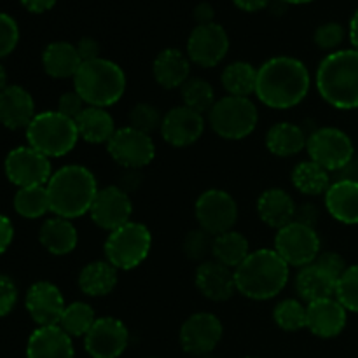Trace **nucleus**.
<instances>
[{"mask_svg": "<svg viewBox=\"0 0 358 358\" xmlns=\"http://www.w3.org/2000/svg\"><path fill=\"white\" fill-rule=\"evenodd\" d=\"M311 76L306 65L292 56H275L257 69L255 96L275 110L297 107L308 96Z\"/></svg>", "mask_w": 358, "mask_h": 358, "instance_id": "f257e3e1", "label": "nucleus"}, {"mask_svg": "<svg viewBox=\"0 0 358 358\" xmlns=\"http://www.w3.org/2000/svg\"><path fill=\"white\" fill-rule=\"evenodd\" d=\"M290 266L275 248H259L234 269L236 292L252 301H268L278 296L289 283Z\"/></svg>", "mask_w": 358, "mask_h": 358, "instance_id": "f03ea898", "label": "nucleus"}, {"mask_svg": "<svg viewBox=\"0 0 358 358\" xmlns=\"http://www.w3.org/2000/svg\"><path fill=\"white\" fill-rule=\"evenodd\" d=\"M51 212L63 219H79L90 213L98 194V182L93 171L83 164H66L56 170L48 182Z\"/></svg>", "mask_w": 358, "mask_h": 358, "instance_id": "7ed1b4c3", "label": "nucleus"}, {"mask_svg": "<svg viewBox=\"0 0 358 358\" xmlns=\"http://www.w3.org/2000/svg\"><path fill=\"white\" fill-rule=\"evenodd\" d=\"M320 96L339 110L358 108V51L338 49L320 62L315 76Z\"/></svg>", "mask_w": 358, "mask_h": 358, "instance_id": "20e7f679", "label": "nucleus"}, {"mask_svg": "<svg viewBox=\"0 0 358 358\" xmlns=\"http://www.w3.org/2000/svg\"><path fill=\"white\" fill-rule=\"evenodd\" d=\"M73 90L87 107H112L124 94L126 73L117 63L100 56L80 65L73 77Z\"/></svg>", "mask_w": 358, "mask_h": 358, "instance_id": "39448f33", "label": "nucleus"}, {"mask_svg": "<svg viewBox=\"0 0 358 358\" xmlns=\"http://www.w3.org/2000/svg\"><path fill=\"white\" fill-rule=\"evenodd\" d=\"M28 145L44 156L63 157L79 140L76 121L58 110H45L35 115L27 128Z\"/></svg>", "mask_w": 358, "mask_h": 358, "instance_id": "423d86ee", "label": "nucleus"}, {"mask_svg": "<svg viewBox=\"0 0 358 358\" xmlns=\"http://www.w3.org/2000/svg\"><path fill=\"white\" fill-rule=\"evenodd\" d=\"M152 248V233L142 222L129 220L124 226L110 231L105 240V261L110 262L117 271H131L138 268Z\"/></svg>", "mask_w": 358, "mask_h": 358, "instance_id": "0eeeda50", "label": "nucleus"}, {"mask_svg": "<svg viewBox=\"0 0 358 358\" xmlns=\"http://www.w3.org/2000/svg\"><path fill=\"white\" fill-rule=\"evenodd\" d=\"M208 122L213 131L224 140H243L254 133L259 122V110L250 98H219L208 112Z\"/></svg>", "mask_w": 358, "mask_h": 358, "instance_id": "6e6552de", "label": "nucleus"}, {"mask_svg": "<svg viewBox=\"0 0 358 358\" xmlns=\"http://www.w3.org/2000/svg\"><path fill=\"white\" fill-rule=\"evenodd\" d=\"M306 150L310 154V159L325 168L329 173L346 170L355 157L352 138L345 131L332 126L315 129L308 136Z\"/></svg>", "mask_w": 358, "mask_h": 358, "instance_id": "1a4fd4ad", "label": "nucleus"}, {"mask_svg": "<svg viewBox=\"0 0 358 358\" xmlns=\"http://www.w3.org/2000/svg\"><path fill=\"white\" fill-rule=\"evenodd\" d=\"M275 250L290 268L301 269L313 264L320 255V236L313 226L294 220L276 231Z\"/></svg>", "mask_w": 358, "mask_h": 358, "instance_id": "9d476101", "label": "nucleus"}, {"mask_svg": "<svg viewBox=\"0 0 358 358\" xmlns=\"http://www.w3.org/2000/svg\"><path fill=\"white\" fill-rule=\"evenodd\" d=\"M194 215L199 227L212 236L227 233L238 220V203L222 189H208L196 199Z\"/></svg>", "mask_w": 358, "mask_h": 358, "instance_id": "9b49d317", "label": "nucleus"}, {"mask_svg": "<svg viewBox=\"0 0 358 358\" xmlns=\"http://www.w3.org/2000/svg\"><path fill=\"white\" fill-rule=\"evenodd\" d=\"M112 159L124 170H142L152 163L156 156V145L152 136L138 131L131 126L119 128L107 143Z\"/></svg>", "mask_w": 358, "mask_h": 358, "instance_id": "f8f14e48", "label": "nucleus"}, {"mask_svg": "<svg viewBox=\"0 0 358 358\" xmlns=\"http://www.w3.org/2000/svg\"><path fill=\"white\" fill-rule=\"evenodd\" d=\"M7 178L17 187L48 185L52 177L51 159L30 145H21L10 150L3 163Z\"/></svg>", "mask_w": 358, "mask_h": 358, "instance_id": "ddd939ff", "label": "nucleus"}, {"mask_svg": "<svg viewBox=\"0 0 358 358\" xmlns=\"http://www.w3.org/2000/svg\"><path fill=\"white\" fill-rule=\"evenodd\" d=\"M229 51V35L224 30L222 24L210 23L198 24L191 31L187 38V52L191 63L203 66V69H213L219 65Z\"/></svg>", "mask_w": 358, "mask_h": 358, "instance_id": "4468645a", "label": "nucleus"}, {"mask_svg": "<svg viewBox=\"0 0 358 358\" xmlns=\"http://www.w3.org/2000/svg\"><path fill=\"white\" fill-rule=\"evenodd\" d=\"M222 334L224 327L219 317L208 311H199L182 324L180 345L189 355H210L219 346Z\"/></svg>", "mask_w": 358, "mask_h": 358, "instance_id": "2eb2a0df", "label": "nucleus"}, {"mask_svg": "<svg viewBox=\"0 0 358 358\" xmlns=\"http://www.w3.org/2000/svg\"><path fill=\"white\" fill-rule=\"evenodd\" d=\"M129 343L128 327L119 318H96L91 331L84 336V348L91 358H119Z\"/></svg>", "mask_w": 358, "mask_h": 358, "instance_id": "dca6fc26", "label": "nucleus"}, {"mask_svg": "<svg viewBox=\"0 0 358 358\" xmlns=\"http://www.w3.org/2000/svg\"><path fill=\"white\" fill-rule=\"evenodd\" d=\"M131 198L119 185H107L100 189L90 210L91 220L108 233L128 224L131 220Z\"/></svg>", "mask_w": 358, "mask_h": 358, "instance_id": "f3484780", "label": "nucleus"}, {"mask_svg": "<svg viewBox=\"0 0 358 358\" xmlns=\"http://www.w3.org/2000/svg\"><path fill=\"white\" fill-rule=\"evenodd\" d=\"M159 131L164 142L170 145L189 147L201 138L205 131V117L185 105H178L163 115Z\"/></svg>", "mask_w": 358, "mask_h": 358, "instance_id": "a211bd4d", "label": "nucleus"}, {"mask_svg": "<svg viewBox=\"0 0 358 358\" xmlns=\"http://www.w3.org/2000/svg\"><path fill=\"white\" fill-rule=\"evenodd\" d=\"M24 306L38 327H51L59 324L66 304L55 283L37 282L28 289Z\"/></svg>", "mask_w": 358, "mask_h": 358, "instance_id": "6ab92c4d", "label": "nucleus"}, {"mask_svg": "<svg viewBox=\"0 0 358 358\" xmlns=\"http://www.w3.org/2000/svg\"><path fill=\"white\" fill-rule=\"evenodd\" d=\"M306 329L322 339L338 338L345 331L346 322H348V311L336 297L306 304Z\"/></svg>", "mask_w": 358, "mask_h": 358, "instance_id": "aec40b11", "label": "nucleus"}, {"mask_svg": "<svg viewBox=\"0 0 358 358\" xmlns=\"http://www.w3.org/2000/svg\"><path fill=\"white\" fill-rule=\"evenodd\" d=\"M194 283L199 294L213 303H224L236 292L234 269L220 264L215 259H208L196 268Z\"/></svg>", "mask_w": 358, "mask_h": 358, "instance_id": "412c9836", "label": "nucleus"}, {"mask_svg": "<svg viewBox=\"0 0 358 358\" xmlns=\"http://www.w3.org/2000/svg\"><path fill=\"white\" fill-rule=\"evenodd\" d=\"M27 358H76L72 338L59 325L37 327L28 338Z\"/></svg>", "mask_w": 358, "mask_h": 358, "instance_id": "4be33fe9", "label": "nucleus"}, {"mask_svg": "<svg viewBox=\"0 0 358 358\" xmlns=\"http://www.w3.org/2000/svg\"><path fill=\"white\" fill-rule=\"evenodd\" d=\"M325 208L331 217L346 226L358 224V180L339 178L325 192Z\"/></svg>", "mask_w": 358, "mask_h": 358, "instance_id": "5701e85b", "label": "nucleus"}, {"mask_svg": "<svg viewBox=\"0 0 358 358\" xmlns=\"http://www.w3.org/2000/svg\"><path fill=\"white\" fill-rule=\"evenodd\" d=\"M35 115V101L24 87L13 84L0 93V122L6 128L27 129Z\"/></svg>", "mask_w": 358, "mask_h": 358, "instance_id": "b1692460", "label": "nucleus"}, {"mask_svg": "<svg viewBox=\"0 0 358 358\" xmlns=\"http://www.w3.org/2000/svg\"><path fill=\"white\" fill-rule=\"evenodd\" d=\"M156 83L164 90H177L191 79V59L180 49L166 48L152 63Z\"/></svg>", "mask_w": 358, "mask_h": 358, "instance_id": "393cba45", "label": "nucleus"}, {"mask_svg": "<svg viewBox=\"0 0 358 358\" xmlns=\"http://www.w3.org/2000/svg\"><path fill=\"white\" fill-rule=\"evenodd\" d=\"M296 201L287 191L278 187L268 189L257 199V215L266 226L282 229L296 219Z\"/></svg>", "mask_w": 358, "mask_h": 358, "instance_id": "a878e982", "label": "nucleus"}, {"mask_svg": "<svg viewBox=\"0 0 358 358\" xmlns=\"http://www.w3.org/2000/svg\"><path fill=\"white\" fill-rule=\"evenodd\" d=\"M38 241L52 255H69L79 243V234L72 220L55 215L38 229Z\"/></svg>", "mask_w": 358, "mask_h": 358, "instance_id": "bb28decb", "label": "nucleus"}, {"mask_svg": "<svg viewBox=\"0 0 358 358\" xmlns=\"http://www.w3.org/2000/svg\"><path fill=\"white\" fill-rule=\"evenodd\" d=\"M83 65L76 44L70 42H51L42 52V66L52 79H73Z\"/></svg>", "mask_w": 358, "mask_h": 358, "instance_id": "cd10ccee", "label": "nucleus"}, {"mask_svg": "<svg viewBox=\"0 0 358 358\" xmlns=\"http://www.w3.org/2000/svg\"><path fill=\"white\" fill-rule=\"evenodd\" d=\"M336 285L338 278L322 269L318 264H308L299 269V275L296 278V289L299 292L301 299L308 304L320 299H329L336 296Z\"/></svg>", "mask_w": 358, "mask_h": 358, "instance_id": "c85d7f7f", "label": "nucleus"}, {"mask_svg": "<svg viewBox=\"0 0 358 358\" xmlns=\"http://www.w3.org/2000/svg\"><path fill=\"white\" fill-rule=\"evenodd\" d=\"M308 136L294 122H276L266 133V147L276 157H294L306 149Z\"/></svg>", "mask_w": 358, "mask_h": 358, "instance_id": "c756f323", "label": "nucleus"}, {"mask_svg": "<svg viewBox=\"0 0 358 358\" xmlns=\"http://www.w3.org/2000/svg\"><path fill=\"white\" fill-rule=\"evenodd\" d=\"M76 126L79 131V138L87 143H94V145L108 143V140L117 131L110 112L100 107L84 108L79 117L76 119Z\"/></svg>", "mask_w": 358, "mask_h": 358, "instance_id": "7c9ffc66", "label": "nucleus"}, {"mask_svg": "<svg viewBox=\"0 0 358 358\" xmlns=\"http://www.w3.org/2000/svg\"><path fill=\"white\" fill-rule=\"evenodd\" d=\"M117 269L108 261H93L79 273V289L90 297L108 296L117 285Z\"/></svg>", "mask_w": 358, "mask_h": 358, "instance_id": "2f4dec72", "label": "nucleus"}, {"mask_svg": "<svg viewBox=\"0 0 358 358\" xmlns=\"http://www.w3.org/2000/svg\"><path fill=\"white\" fill-rule=\"evenodd\" d=\"M212 255L220 264L236 269L250 255V245L243 234L231 229L219 236H213Z\"/></svg>", "mask_w": 358, "mask_h": 358, "instance_id": "473e14b6", "label": "nucleus"}, {"mask_svg": "<svg viewBox=\"0 0 358 358\" xmlns=\"http://www.w3.org/2000/svg\"><path fill=\"white\" fill-rule=\"evenodd\" d=\"M224 90L231 96H243L248 98L255 94V86H257V69L252 63L247 62H234L229 63L222 70L220 76Z\"/></svg>", "mask_w": 358, "mask_h": 358, "instance_id": "72a5a7b5", "label": "nucleus"}, {"mask_svg": "<svg viewBox=\"0 0 358 358\" xmlns=\"http://www.w3.org/2000/svg\"><path fill=\"white\" fill-rule=\"evenodd\" d=\"M292 184L301 194L320 196L331 187V173L315 161L308 159L297 164L292 170Z\"/></svg>", "mask_w": 358, "mask_h": 358, "instance_id": "f704fd0d", "label": "nucleus"}, {"mask_svg": "<svg viewBox=\"0 0 358 358\" xmlns=\"http://www.w3.org/2000/svg\"><path fill=\"white\" fill-rule=\"evenodd\" d=\"M13 203L14 210L24 219H41L45 213L51 212V201H49L45 185L17 189Z\"/></svg>", "mask_w": 358, "mask_h": 358, "instance_id": "c9c22d12", "label": "nucleus"}, {"mask_svg": "<svg viewBox=\"0 0 358 358\" xmlns=\"http://www.w3.org/2000/svg\"><path fill=\"white\" fill-rule=\"evenodd\" d=\"M94 322H96V315H94L93 306L83 301H76L65 308L58 325L70 338H80L91 331Z\"/></svg>", "mask_w": 358, "mask_h": 358, "instance_id": "e433bc0d", "label": "nucleus"}, {"mask_svg": "<svg viewBox=\"0 0 358 358\" xmlns=\"http://www.w3.org/2000/svg\"><path fill=\"white\" fill-rule=\"evenodd\" d=\"M180 91L185 107L199 112V114H206V112L212 110V107L217 101L213 86L208 80L203 79V77H191L180 87Z\"/></svg>", "mask_w": 358, "mask_h": 358, "instance_id": "4c0bfd02", "label": "nucleus"}, {"mask_svg": "<svg viewBox=\"0 0 358 358\" xmlns=\"http://www.w3.org/2000/svg\"><path fill=\"white\" fill-rule=\"evenodd\" d=\"M273 320L282 331L297 332L306 329L308 313L306 306L297 299L280 301L273 310Z\"/></svg>", "mask_w": 358, "mask_h": 358, "instance_id": "58836bf2", "label": "nucleus"}, {"mask_svg": "<svg viewBox=\"0 0 358 358\" xmlns=\"http://www.w3.org/2000/svg\"><path fill=\"white\" fill-rule=\"evenodd\" d=\"M336 299L346 311L358 313V264L348 266L336 285Z\"/></svg>", "mask_w": 358, "mask_h": 358, "instance_id": "ea45409f", "label": "nucleus"}, {"mask_svg": "<svg viewBox=\"0 0 358 358\" xmlns=\"http://www.w3.org/2000/svg\"><path fill=\"white\" fill-rule=\"evenodd\" d=\"M213 248V236L206 231L192 229L185 234L184 238V254L189 261L205 262L208 261V255H212Z\"/></svg>", "mask_w": 358, "mask_h": 358, "instance_id": "a19ab883", "label": "nucleus"}, {"mask_svg": "<svg viewBox=\"0 0 358 358\" xmlns=\"http://www.w3.org/2000/svg\"><path fill=\"white\" fill-rule=\"evenodd\" d=\"M161 122H163V115L157 110V107L150 103H136L129 110V126L138 129V131L147 133V135L159 129Z\"/></svg>", "mask_w": 358, "mask_h": 358, "instance_id": "79ce46f5", "label": "nucleus"}, {"mask_svg": "<svg viewBox=\"0 0 358 358\" xmlns=\"http://www.w3.org/2000/svg\"><path fill=\"white\" fill-rule=\"evenodd\" d=\"M345 37H346V31L345 28H343V24L336 23V21H329V23L320 24V27L315 30L313 41L318 49L334 52L338 51L339 45L343 44Z\"/></svg>", "mask_w": 358, "mask_h": 358, "instance_id": "37998d69", "label": "nucleus"}, {"mask_svg": "<svg viewBox=\"0 0 358 358\" xmlns=\"http://www.w3.org/2000/svg\"><path fill=\"white\" fill-rule=\"evenodd\" d=\"M20 42V27L16 20L6 13H0V58H6L16 49Z\"/></svg>", "mask_w": 358, "mask_h": 358, "instance_id": "c03bdc74", "label": "nucleus"}, {"mask_svg": "<svg viewBox=\"0 0 358 358\" xmlns=\"http://www.w3.org/2000/svg\"><path fill=\"white\" fill-rule=\"evenodd\" d=\"M86 107H87L86 101L80 98V94L77 93L76 90L66 91V93H63L62 96H59V100H58V112H59V114L66 115V117L73 119V121L79 117V114Z\"/></svg>", "mask_w": 358, "mask_h": 358, "instance_id": "a18cd8bd", "label": "nucleus"}, {"mask_svg": "<svg viewBox=\"0 0 358 358\" xmlns=\"http://www.w3.org/2000/svg\"><path fill=\"white\" fill-rule=\"evenodd\" d=\"M17 303L16 283L6 275H0V318L7 317Z\"/></svg>", "mask_w": 358, "mask_h": 358, "instance_id": "49530a36", "label": "nucleus"}, {"mask_svg": "<svg viewBox=\"0 0 358 358\" xmlns=\"http://www.w3.org/2000/svg\"><path fill=\"white\" fill-rule=\"evenodd\" d=\"M315 264H318L322 269L331 273V275L338 280L341 278V275L346 271V268H348L345 259H343L338 252H320V255L317 257Z\"/></svg>", "mask_w": 358, "mask_h": 358, "instance_id": "de8ad7c7", "label": "nucleus"}, {"mask_svg": "<svg viewBox=\"0 0 358 358\" xmlns=\"http://www.w3.org/2000/svg\"><path fill=\"white\" fill-rule=\"evenodd\" d=\"M77 51H79L80 59L84 62H90V59H96L100 58V44H98L94 38L91 37H83L79 42L76 44Z\"/></svg>", "mask_w": 358, "mask_h": 358, "instance_id": "09e8293b", "label": "nucleus"}, {"mask_svg": "<svg viewBox=\"0 0 358 358\" xmlns=\"http://www.w3.org/2000/svg\"><path fill=\"white\" fill-rule=\"evenodd\" d=\"M14 238V227L13 222L9 220V217L0 215V255L10 247Z\"/></svg>", "mask_w": 358, "mask_h": 358, "instance_id": "8fccbe9b", "label": "nucleus"}, {"mask_svg": "<svg viewBox=\"0 0 358 358\" xmlns=\"http://www.w3.org/2000/svg\"><path fill=\"white\" fill-rule=\"evenodd\" d=\"M192 17L196 20L198 24H210V23H215V9H213L212 3L208 2H201L194 7L192 10Z\"/></svg>", "mask_w": 358, "mask_h": 358, "instance_id": "3c124183", "label": "nucleus"}, {"mask_svg": "<svg viewBox=\"0 0 358 358\" xmlns=\"http://www.w3.org/2000/svg\"><path fill=\"white\" fill-rule=\"evenodd\" d=\"M317 219H318V210H317V206H315V205H311V203H304V205L297 206L296 219H294V220L315 227V222H317Z\"/></svg>", "mask_w": 358, "mask_h": 358, "instance_id": "603ef678", "label": "nucleus"}, {"mask_svg": "<svg viewBox=\"0 0 358 358\" xmlns=\"http://www.w3.org/2000/svg\"><path fill=\"white\" fill-rule=\"evenodd\" d=\"M140 184H142V175H140V170H124L119 187L124 189V191L129 194L131 191L138 189Z\"/></svg>", "mask_w": 358, "mask_h": 358, "instance_id": "864d4df0", "label": "nucleus"}, {"mask_svg": "<svg viewBox=\"0 0 358 358\" xmlns=\"http://www.w3.org/2000/svg\"><path fill=\"white\" fill-rule=\"evenodd\" d=\"M58 0H21V6L24 7L27 10L34 14H42L45 10L52 9L56 6Z\"/></svg>", "mask_w": 358, "mask_h": 358, "instance_id": "5fc2aeb1", "label": "nucleus"}, {"mask_svg": "<svg viewBox=\"0 0 358 358\" xmlns=\"http://www.w3.org/2000/svg\"><path fill=\"white\" fill-rule=\"evenodd\" d=\"M233 3L245 13H259V10L266 9L271 0H233Z\"/></svg>", "mask_w": 358, "mask_h": 358, "instance_id": "6e6d98bb", "label": "nucleus"}, {"mask_svg": "<svg viewBox=\"0 0 358 358\" xmlns=\"http://www.w3.org/2000/svg\"><path fill=\"white\" fill-rule=\"evenodd\" d=\"M348 37H350V42H352L353 49H357V51H358V9L355 10V14L352 16V20H350Z\"/></svg>", "mask_w": 358, "mask_h": 358, "instance_id": "4d7b16f0", "label": "nucleus"}, {"mask_svg": "<svg viewBox=\"0 0 358 358\" xmlns=\"http://www.w3.org/2000/svg\"><path fill=\"white\" fill-rule=\"evenodd\" d=\"M7 86H9V84H7V72H6V69L0 65V93H2Z\"/></svg>", "mask_w": 358, "mask_h": 358, "instance_id": "13d9d810", "label": "nucleus"}, {"mask_svg": "<svg viewBox=\"0 0 358 358\" xmlns=\"http://www.w3.org/2000/svg\"><path fill=\"white\" fill-rule=\"evenodd\" d=\"M282 3H289V6H303V3H310L313 0H280Z\"/></svg>", "mask_w": 358, "mask_h": 358, "instance_id": "bf43d9fd", "label": "nucleus"}, {"mask_svg": "<svg viewBox=\"0 0 358 358\" xmlns=\"http://www.w3.org/2000/svg\"><path fill=\"white\" fill-rule=\"evenodd\" d=\"M198 358H219V357H215V355H212V353H210V355H203V357H198Z\"/></svg>", "mask_w": 358, "mask_h": 358, "instance_id": "052dcab7", "label": "nucleus"}, {"mask_svg": "<svg viewBox=\"0 0 358 358\" xmlns=\"http://www.w3.org/2000/svg\"><path fill=\"white\" fill-rule=\"evenodd\" d=\"M355 166H357V173H358V157H357V164H355Z\"/></svg>", "mask_w": 358, "mask_h": 358, "instance_id": "680f3d73", "label": "nucleus"}, {"mask_svg": "<svg viewBox=\"0 0 358 358\" xmlns=\"http://www.w3.org/2000/svg\"><path fill=\"white\" fill-rule=\"evenodd\" d=\"M245 358H255V357H245Z\"/></svg>", "mask_w": 358, "mask_h": 358, "instance_id": "e2e57ef3", "label": "nucleus"}]
</instances>
